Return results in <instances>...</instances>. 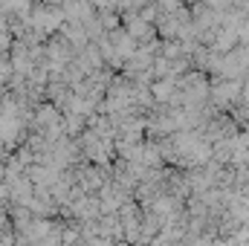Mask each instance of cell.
<instances>
[{"label": "cell", "instance_id": "7a4b0ae2", "mask_svg": "<svg viewBox=\"0 0 249 246\" xmlns=\"http://www.w3.org/2000/svg\"><path fill=\"white\" fill-rule=\"evenodd\" d=\"M55 3H70V0H55Z\"/></svg>", "mask_w": 249, "mask_h": 246}, {"label": "cell", "instance_id": "6da1fadb", "mask_svg": "<svg viewBox=\"0 0 249 246\" xmlns=\"http://www.w3.org/2000/svg\"><path fill=\"white\" fill-rule=\"evenodd\" d=\"M113 47H116V55L124 58V55H130V53H133V38H130V35H124V32H113Z\"/></svg>", "mask_w": 249, "mask_h": 246}]
</instances>
